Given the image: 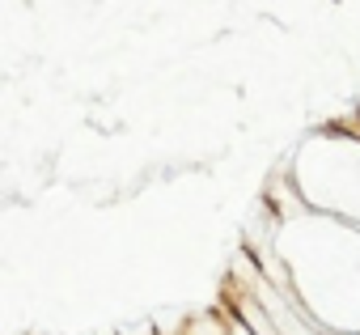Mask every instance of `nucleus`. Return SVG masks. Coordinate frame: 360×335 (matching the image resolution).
Returning <instances> with one entry per match:
<instances>
[]
</instances>
